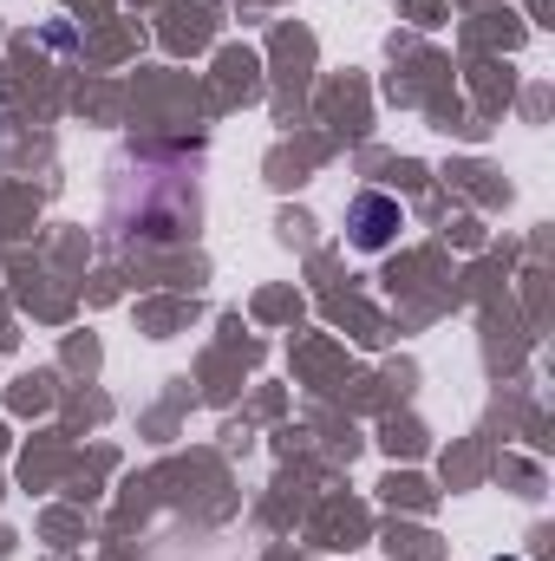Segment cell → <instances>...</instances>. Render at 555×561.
<instances>
[{
	"label": "cell",
	"mask_w": 555,
	"mask_h": 561,
	"mask_svg": "<svg viewBox=\"0 0 555 561\" xmlns=\"http://www.w3.org/2000/svg\"><path fill=\"white\" fill-rule=\"evenodd\" d=\"M399 229H406L399 196H386V190H360V196L347 203V236H353V249H360V255L393 249V236H399Z\"/></svg>",
	"instance_id": "obj_1"
}]
</instances>
